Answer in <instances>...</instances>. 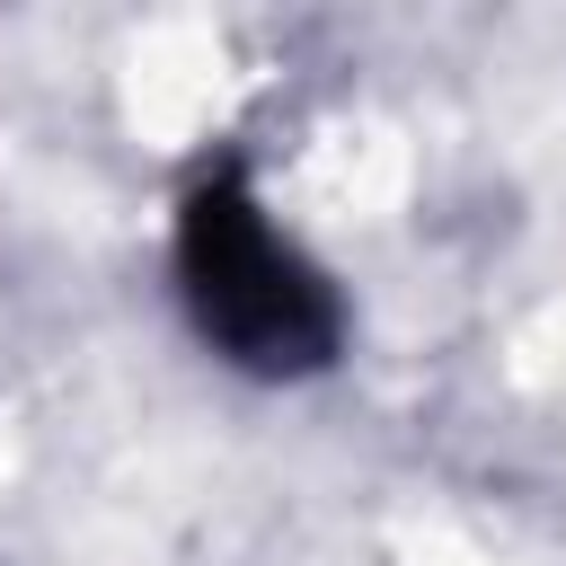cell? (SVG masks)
<instances>
[{"mask_svg":"<svg viewBox=\"0 0 566 566\" xmlns=\"http://www.w3.org/2000/svg\"><path fill=\"white\" fill-rule=\"evenodd\" d=\"M177 283L195 327L248 371H310L336 354V292L230 177H203L177 212Z\"/></svg>","mask_w":566,"mask_h":566,"instance_id":"obj_1","label":"cell"}]
</instances>
